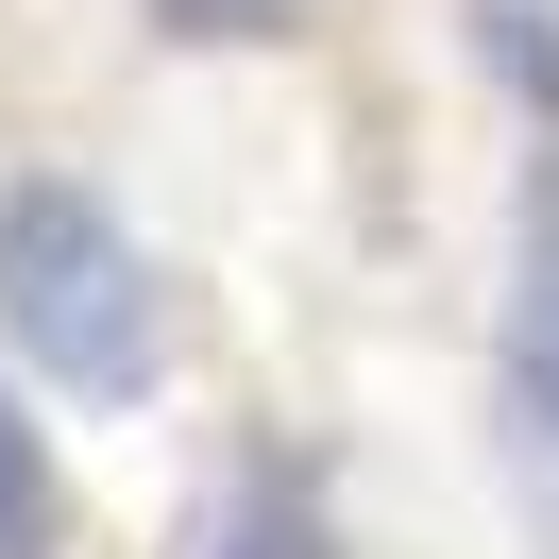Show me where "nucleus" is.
I'll use <instances>...</instances> for the list:
<instances>
[{
	"instance_id": "f257e3e1",
	"label": "nucleus",
	"mask_w": 559,
	"mask_h": 559,
	"mask_svg": "<svg viewBox=\"0 0 559 559\" xmlns=\"http://www.w3.org/2000/svg\"><path fill=\"white\" fill-rule=\"evenodd\" d=\"M0 340H17V373L69 390V407H136V390L170 373L153 254L119 238L103 187H69V170H17V187H0Z\"/></svg>"
},
{
	"instance_id": "7ed1b4c3",
	"label": "nucleus",
	"mask_w": 559,
	"mask_h": 559,
	"mask_svg": "<svg viewBox=\"0 0 559 559\" xmlns=\"http://www.w3.org/2000/svg\"><path fill=\"white\" fill-rule=\"evenodd\" d=\"M204 559H340V525H322V491L288 475V457H254V475L204 509Z\"/></svg>"
},
{
	"instance_id": "39448f33",
	"label": "nucleus",
	"mask_w": 559,
	"mask_h": 559,
	"mask_svg": "<svg viewBox=\"0 0 559 559\" xmlns=\"http://www.w3.org/2000/svg\"><path fill=\"white\" fill-rule=\"evenodd\" d=\"M153 35H187V51H254V35H288V0H153Z\"/></svg>"
},
{
	"instance_id": "f03ea898",
	"label": "nucleus",
	"mask_w": 559,
	"mask_h": 559,
	"mask_svg": "<svg viewBox=\"0 0 559 559\" xmlns=\"http://www.w3.org/2000/svg\"><path fill=\"white\" fill-rule=\"evenodd\" d=\"M509 424L559 457V153L525 187V254H509Z\"/></svg>"
},
{
	"instance_id": "20e7f679",
	"label": "nucleus",
	"mask_w": 559,
	"mask_h": 559,
	"mask_svg": "<svg viewBox=\"0 0 559 559\" xmlns=\"http://www.w3.org/2000/svg\"><path fill=\"white\" fill-rule=\"evenodd\" d=\"M0 559H51V457L17 424V390H0Z\"/></svg>"
}]
</instances>
